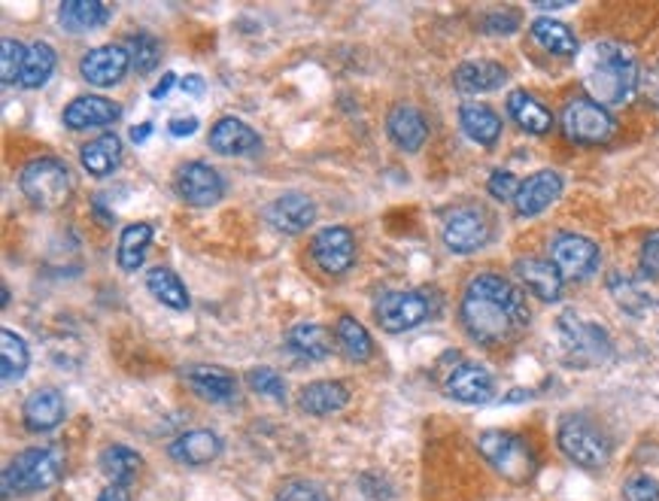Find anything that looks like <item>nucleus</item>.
Here are the masks:
<instances>
[{
  "label": "nucleus",
  "instance_id": "obj_21",
  "mask_svg": "<svg viewBox=\"0 0 659 501\" xmlns=\"http://www.w3.org/2000/svg\"><path fill=\"white\" fill-rule=\"evenodd\" d=\"M67 408H65V396L58 389H34L31 396L22 404V420H25L27 432H53L58 425L65 423Z\"/></svg>",
  "mask_w": 659,
  "mask_h": 501
},
{
  "label": "nucleus",
  "instance_id": "obj_40",
  "mask_svg": "<svg viewBox=\"0 0 659 501\" xmlns=\"http://www.w3.org/2000/svg\"><path fill=\"white\" fill-rule=\"evenodd\" d=\"M129 55H131V67L137 70V74H153L161 62V40H156L153 34H131L129 37Z\"/></svg>",
  "mask_w": 659,
  "mask_h": 501
},
{
  "label": "nucleus",
  "instance_id": "obj_14",
  "mask_svg": "<svg viewBox=\"0 0 659 501\" xmlns=\"http://www.w3.org/2000/svg\"><path fill=\"white\" fill-rule=\"evenodd\" d=\"M131 67V55L125 46L119 43H104V46H94L82 55L79 62V74L86 82L98 86V89H110L122 82V77L129 74Z\"/></svg>",
  "mask_w": 659,
  "mask_h": 501
},
{
  "label": "nucleus",
  "instance_id": "obj_41",
  "mask_svg": "<svg viewBox=\"0 0 659 501\" xmlns=\"http://www.w3.org/2000/svg\"><path fill=\"white\" fill-rule=\"evenodd\" d=\"M27 49L19 40L7 37L0 43V79L3 86H13L15 79H22V67H25Z\"/></svg>",
  "mask_w": 659,
  "mask_h": 501
},
{
  "label": "nucleus",
  "instance_id": "obj_43",
  "mask_svg": "<svg viewBox=\"0 0 659 501\" xmlns=\"http://www.w3.org/2000/svg\"><path fill=\"white\" fill-rule=\"evenodd\" d=\"M623 501H659V480L647 475H633L623 483Z\"/></svg>",
  "mask_w": 659,
  "mask_h": 501
},
{
  "label": "nucleus",
  "instance_id": "obj_24",
  "mask_svg": "<svg viewBox=\"0 0 659 501\" xmlns=\"http://www.w3.org/2000/svg\"><path fill=\"white\" fill-rule=\"evenodd\" d=\"M182 377L201 399L220 401V404L237 399V377L220 365H192L182 371Z\"/></svg>",
  "mask_w": 659,
  "mask_h": 501
},
{
  "label": "nucleus",
  "instance_id": "obj_48",
  "mask_svg": "<svg viewBox=\"0 0 659 501\" xmlns=\"http://www.w3.org/2000/svg\"><path fill=\"white\" fill-rule=\"evenodd\" d=\"M168 131L174 137H192L198 131V116H177L168 122Z\"/></svg>",
  "mask_w": 659,
  "mask_h": 501
},
{
  "label": "nucleus",
  "instance_id": "obj_39",
  "mask_svg": "<svg viewBox=\"0 0 659 501\" xmlns=\"http://www.w3.org/2000/svg\"><path fill=\"white\" fill-rule=\"evenodd\" d=\"M55 65H58V58H55V49L49 43H43L37 40L31 49H27L25 67H22V79H19V86L22 89H40V86H46L49 77L55 74Z\"/></svg>",
  "mask_w": 659,
  "mask_h": 501
},
{
  "label": "nucleus",
  "instance_id": "obj_26",
  "mask_svg": "<svg viewBox=\"0 0 659 501\" xmlns=\"http://www.w3.org/2000/svg\"><path fill=\"white\" fill-rule=\"evenodd\" d=\"M459 125L483 149H492L499 143V137H502V119H499V113L492 110L490 103H462L459 107Z\"/></svg>",
  "mask_w": 659,
  "mask_h": 501
},
{
  "label": "nucleus",
  "instance_id": "obj_9",
  "mask_svg": "<svg viewBox=\"0 0 659 501\" xmlns=\"http://www.w3.org/2000/svg\"><path fill=\"white\" fill-rule=\"evenodd\" d=\"M559 125H562V134L578 146H602L617 131V122L607 113V107L595 103L593 98H571L562 107Z\"/></svg>",
  "mask_w": 659,
  "mask_h": 501
},
{
  "label": "nucleus",
  "instance_id": "obj_16",
  "mask_svg": "<svg viewBox=\"0 0 659 501\" xmlns=\"http://www.w3.org/2000/svg\"><path fill=\"white\" fill-rule=\"evenodd\" d=\"M514 274L517 280L526 286V292L538 298V301H547L554 304L562 298V274L556 270V265L550 258H535V256H523L514 261Z\"/></svg>",
  "mask_w": 659,
  "mask_h": 501
},
{
  "label": "nucleus",
  "instance_id": "obj_45",
  "mask_svg": "<svg viewBox=\"0 0 659 501\" xmlns=\"http://www.w3.org/2000/svg\"><path fill=\"white\" fill-rule=\"evenodd\" d=\"M480 27H483L487 34H502V37H507V34H514L520 27V13L517 10H492V13H487L480 19Z\"/></svg>",
  "mask_w": 659,
  "mask_h": 501
},
{
  "label": "nucleus",
  "instance_id": "obj_25",
  "mask_svg": "<svg viewBox=\"0 0 659 501\" xmlns=\"http://www.w3.org/2000/svg\"><path fill=\"white\" fill-rule=\"evenodd\" d=\"M607 292L617 301V308L626 310L629 316H645L647 310L659 308V296H654L638 277L623 274V270H611L607 274Z\"/></svg>",
  "mask_w": 659,
  "mask_h": 501
},
{
  "label": "nucleus",
  "instance_id": "obj_2",
  "mask_svg": "<svg viewBox=\"0 0 659 501\" xmlns=\"http://www.w3.org/2000/svg\"><path fill=\"white\" fill-rule=\"evenodd\" d=\"M581 79L595 103L621 107L635 98L641 86V70L633 52L621 43H593L581 55Z\"/></svg>",
  "mask_w": 659,
  "mask_h": 501
},
{
  "label": "nucleus",
  "instance_id": "obj_38",
  "mask_svg": "<svg viewBox=\"0 0 659 501\" xmlns=\"http://www.w3.org/2000/svg\"><path fill=\"white\" fill-rule=\"evenodd\" d=\"M0 374H3V383H19L25 377L31 356H27V344L22 341V334L3 329L0 332Z\"/></svg>",
  "mask_w": 659,
  "mask_h": 501
},
{
  "label": "nucleus",
  "instance_id": "obj_44",
  "mask_svg": "<svg viewBox=\"0 0 659 501\" xmlns=\"http://www.w3.org/2000/svg\"><path fill=\"white\" fill-rule=\"evenodd\" d=\"M487 192L495 198V201H514L520 192V180L511 174V170H492L490 180H487Z\"/></svg>",
  "mask_w": 659,
  "mask_h": 501
},
{
  "label": "nucleus",
  "instance_id": "obj_42",
  "mask_svg": "<svg viewBox=\"0 0 659 501\" xmlns=\"http://www.w3.org/2000/svg\"><path fill=\"white\" fill-rule=\"evenodd\" d=\"M246 386L271 401H286V380L273 368H253L246 374Z\"/></svg>",
  "mask_w": 659,
  "mask_h": 501
},
{
  "label": "nucleus",
  "instance_id": "obj_51",
  "mask_svg": "<svg viewBox=\"0 0 659 501\" xmlns=\"http://www.w3.org/2000/svg\"><path fill=\"white\" fill-rule=\"evenodd\" d=\"M129 137H131V143H137V146L146 143L149 137H153V122H141V125H134Z\"/></svg>",
  "mask_w": 659,
  "mask_h": 501
},
{
  "label": "nucleus",
  "instance_id": "obj_12",
  "mask_svg": "<svg viewBox=\"0 0 659 501\" xmlns=\"http://www.w3.org/2000/svg\"><path fill=\"white\" fill-rule=\"evenodd\" d=\"M174 189L180 194V201L192 207H213L220 204L225 194V180L220 177L216 167H210L208 162H186L177 170Z\"/></svg>",
  "mask_w": 659,
  "mask_h": 501
},
{
  "label": "nucleus",
  "instance_id": "obj_6",
  "mask_svg": "<svg viewBox=\"0 0 659 501\" xmlns=\"http://www.w3.org/2000/svg\"><path fill=\"white\" fill-rule=\"evenodd\" d=\"M556 444L581 468H605L611 463V437L587 413H566L556 425Z\"/></svg>",
  "mask_w": 659,
  "mask_h": 501
},
{
  "label": "nucleus",
  "instance_id": "obj_49",
  "mask_svg": "<svg viewBox=\"0 0 659 501\" xmlns=\"http://www.w3.org/2000/svg\"><path fill=\"white\" fill-rule=\"evenodd\" d=\"M180 89L186 91L189 98H201V94H204V89H208V82L198 77V74H189V77L180 82Z\"/></svg>",
  "mask_w": 659,
  "mask_h": 501
},
{
  "label": "nucleus",
  "instance_id": "obj_28",
  "mask_svg": "<svg viewBox=\"0 0 659 501\" xmlns=\"http://www.w3.org/2000/svg\"><path fill=\"white\" fill-rule=\"evenodd\" d=\"M301 411L311 416H332V413L344 411L349 404V389L340 380H316V383L301 389Z\"/></svg>",
  "mask_w": 659,
  "mask_h": 501
},
{
  "label": "nucleus",
  "instance_id": "obj_1",
  "mask_svg": "<svg viewBox=\"0 0 659 501\" xmlns=\"http://www.w3.org/2000/svg\"><path fill=\"white\" fill-rule=\"evenodd\" d=\"M459 320L468 337H474L483 347H499L526 332L529 308L523 292L507 277L487 270L468 280L459 304Z\"/></svg>",
  "mask_w": 659,
  "mask_h": 501
},
{
  "label": "nucleus",
  "instance_id": "obj_22",
  "mask_svg": "<svg viewBox=\"0 0 659 501\" xmlns=\"http://www.w3.org/2000/svg\"><path fill=\"white\" fill-rule=\"evenodd\" d=\"M387 131L392 143L404 149V153H420L428 141V122L426 116L411 107V103H395L387 116Z\"/></svg>",
  "mask_w": 659,
  "mask_h": 501
},
{
  "label": "nucleus",
  "instance_id": "obj_36",
  "mask_svg": "<svg viewBox=\"0 0 659 501\" xmlns=\"http://www.w3.org/2000/svg\"><path fill=\"white\" fill-rule=\"evenodd\" d=\"M101 471L107 475V480L110 483H116V487H129L131 480H134V475L141 471V453H134L131 447H125V444H110V447H104L101 450Z\"/></svg>",
  "mask_w": 659,
  "mask_h": 501
},
{
  "label": "nucleus",
  "instance_id": "obj_17",
  "mask_svg": "<svg viewBox=\"0 0 659 501\" xmlns=\"http://www.w3.org/2000/svg\"><path fill=\"white\" fill-rule=\"evenodd\" d=\"M447 396L459 404H490L495 399V380L483 365L466 361L447 377Z\"/></svg>",
  "mask_w": 659,
  "mask_h": 501
},
{
  "label": "nucleus",
  "instance_id": "obj_7",
  "mask_svg": "<svg viewBox=\"0 0 659 501\" xmlns=\"http://www.w3.org/2000/svg\"><path fill=\"white\" fill-rule=\"evenodd\" d=\"M19 189L40 210H58V207H65L70 201L74 180H70V170H67L62 158L40 155V158H34V162H27L22 167Z\"/></svg>",
  "mask_w": 659,
  "mask_h": 501
},
{
  "label": "nucleus",
  "instance_id": "obj_4",
  "mask_svg": "<svg viewBox=\"0 0 659 501\" xmlns=\"http://www.w3.org/2000/svg\"><path fill=\"white\" fill-rule=\"evenodd\" d=\"M478 450L490 463L492 471H499L514 487L529 483L535 471H538V459H535V450L529 447V441L514 435V432H502V428L480 432Z\"/></svg>",
  "mask_w": 659,
  "mask_h": 501
},
{
  "label": "nucleus",
  "instance_id": "obj_11",
  "mask_svg": "<svg viewBox=\"0 0 659 501\" xmlns=\"http://www.w3.org/2000/svg\"><path fill=\"white\" fill-rule=\"evenodd\" d=\"M550 261L562 274V280H587L602 265L599 244L574 232H559L550 237Z\"/></svg>",
  "mask_w": 659,
  "mask_h": 501
},
{
  "label": "nucleus",
  "instance_id": "obj_29",
  "mask_svg": "<svg viewBox=\"0 0 659 501\" xmlns=\"http://www.w3.org/2000/svg\"><path fill=\"white\" fill-rule=\"evenodd\" d=\"M507 116L514 119L526 134H535V137H544L547 131L554 129V113L538 98H532L529 91L517 89L507 94Z\"/></svg>",
  "mask_w": 659,
  "mask_h": 501
},
{
  "label": "nucleus",
  "instance_id": "obj_3",
  "mask_svg": "<svg viewBox=\"0 0 659 501\" xmlns=\"http://www.w3.org/2000/svg\"><path fill=\"white\" fill-rule=\"evenodd\" d=\"M65 475V450L62 447H27L15 453L3 468V492H40L55 487Z\"/></svg>",
  "mask_w": 659,
  "mask_h": 501
},
{
  "label": "nucleus",
  "instance_id": "obj_8",
  "mask_svg": "<svg viewBox=\"0 0 659 501\" xmlns=\"http://www.w3.org/2000/svg\"><path fill=\"white\" fill-rule=\"evenodd\" d=\"M432 313H435V298L426 296L423 289H392L377 298L375 304L377 325L387 334L411 332L432 320Z\"/></svg>",
  "mask_w": 659,
  "mask_h": 501
},
{
  "label": "nucleus",
  "instance_id": "obj_35",
  "mask_svg": "<svg viewBox=\"0 0 659 501\" xmlns=\"http://www.w3.org/2000/svg\"><path fill=\"white\" fill-rule=\"evenodd\" d=\"M146 289L153 292L156 301H161L165 308L170 310H189V289L182 283L180 277H177V270L165 268V265H158V268H149L146 274Z\"/></svg>",
  "mask_w": 659,
  "mask_h": 501
},
{
  "label": "nucleus",
  "instance_id": "obj_15",
  "mask_svg": "<svg viewBox=\"0 0 659 501\" xmlns=\"http://www.w3.org/2000/svg\"><path fill=\"white\" fill-rule=\"evenodd\" d=\"M562 194V177L554 167H544V170H535L532 177L520 182V192L514 198V210H517L520 219H535L541 216L544 210L550 204L559 201Z\"/></svg>",
  "mask_w": 659,
  "mask_h": 501
},
{
  "label": "nucleus",
  "instance_id": "obj_32",
  "mask_svg": "<svg viewBox=\"0 0 659 501\" xmlns=\"http://www.w3.org/2000/svg\"><path fill=\"white\" fill-rule=\"evenodd\" d=\"M110 15H113V10L98 3V0H67L58 10V22L67 34H86V31L107 25Z\"/></svg>",
  "mask_w": 659,
  "mask_h": 501
},
{
  "label": "nucleus",
  "instance_id": "obj_54",
  "mask_svg": "<svg viewBox=\"0 0 659 501\" xmlns=\"http://www.w3.org/2000/svg\"><path fill=\"white\" fill-rule=\"evenodd\" d=\"M523 399H529V392L526 389H520V392H511V396H504V404H511V401H523Z\"/></svg>",
  "mask_w": 659,
  "mask_h": 501
},
{
  "label": "nucleus",
  "instance_id": "obj_47",
  "mask_svg": "<svg viewBox=\"0 0 659 501\" xmlns=\"http://www.w3.org/2000/svg\"><path fill=\"white\" fill-rule=\"evenodd\" d=\"M273 501H325V499L316 483L298 480V483H289L286 489H280V496H277Z\"/></svg>",
  "mask_w": 659,
  "mask_h": 501
},
{
  "label": "nucleus",
  "instance_id": "obj_37",
  "mask_svg": "<svg viewBox=\"0 0 659 501\" xmlns=\"http://www.w3.org/2000/svg\"><path fill=\"white\" fill-rule=\"evenodd\" d=\"M153 237H156V229L149 225V222H134L129 225L122 237H119V268L122 270H137L143 265V258H146V249L153 244Z\"/></svg>",
  "mask_w": 659,
  "mask_h": 501
},
{
  "label": "nucleus",
  "instance_id": "obj_50",
  "mask_svg": "<svg viewBox=\"0 0 659 501\" xmlns=\"http://www.w3.org/2000/svg\"><path fill=\"white\" fill-rule=\"evenodd\" d=\"M98 501H131L129 489L125 487H116V483H110V487L98 496Z\"/></svg>",
  "mask_w": 659,
  "mask_h": 501
},
{
  "label": "nucleus",
  "instance_id": "obj_52",
  "mask_svg": "<svg viewBox=\"0 0 659 501\" xmlns=\"http://www.w3.org/2000/svg\"><path fill=\"white\" fill-rule=\"evenodd\" d=\"M174 86H177V74H165V77H161V82H158L156 89H153V98H156V101L168 98V91L174 89Z\"/></svg>",
  "mask_w": 659,
  "mask_h": 501
},
{
  "label": "nucleus",
  "instance_id": "obj_23",
  "mask_svg": "<svg viewBox=\"0 0 659 501\" xmlns=\"http://www.w3.org/2000/svg\"><path fill=\"white\" fill-rule=\"evenodd\" d=\"M507 82V67L490 58H474V62H462L453 70V86L462 94H487V91H499Z\"/></svg>",
  "mask_w": 659,
  "mask_h": 501
},
{
  "label": "nucleus",
  "instance_id": "obj_10",
  "mask_svg": "<svg viewBox=\"0 0 659 501\" xmlns=\"http://www.w3.org/2000/svg\"><path fill=\"white\" fill-rule=\"evenodd\" d=\"M444 246L456 256H471L492 241V219L480 207H456L450 216L444 219Z\"/></svg>",
  "mask_w": 659,
  "mask_h": 501
},
{
  "label": "nucleus",
  "instance_id": "obj_33",
  "mask_svg": "<svg viewBox=\"0 0 659 501\" xmlns=\"http://www.w3.org/2000/svg\"><path fill=\"white\" fill-rule=\"evenodd\" d=\"M532 37L535 43H541L544 49L550 52V55H559V58H574L578 52H581V43L574 37V31H571L566 22H559V19H535L532 22Z\"/></svg>",
  "mask_w": 659,
  "mask_h": 501
},
{
  "label": "nucleus",
  "instance_id": "obj_34",
  "mask_svg": "<svg viewBox=\"0 0 659 501\" xmlns=\"http://www.w3.org/2000/svg\"><path fill=\"white\" fill-rule=\"evenodd\" d=\"M335 341L337 347H340V353H344L349 361H356V365H362V361H368L375 356V341H371L368 329H365L356 316H340V320H337Z\"/></svg>",
  "mask_w": 659,
  "mask_h": 501
},
{
  "label": "nucleus",
  "instance_id": "obj_19",
  "mask_svg": "<svg viewBox=\"0 0 659 501\" xmlns=\"http://www.w3.org/2000/svg\"><path fill=\"white\" fill-rule=\"evenodd\" d=\"M210 149L225 158H237V155H253L261 149L259 131H253L244 119L222 116L213 129H210Z\"/></svg>",
  "mask_w": 659,
  "mask_h": 501
},
{
  "label": "nucleus",
  "instance_id": "obj_27",
  "mask_svg": "<svg viewBox=\"0 0 659 501\" xmlns=\"http://www.w3.org/2000/svg\"><path fill=\"white\" fill-rule=\"evenodd\" d=\"M170 459H177L182 465H208L213 459H220L222 437L210 428H192L180 435L170 444Z\"/></svg>",
  "mask_w": 659,
  "mask_h": 501
},
{
  "label": "nucleus",
  "instance_id": "obj_18",
  "mask_svg": "<svg viewBox=\"0 0 659 501\" xmlns=\"http://www.w3.org/2000/svg\"><path fill=\"white\" fill-rule=\"evenodd\" d=\"M119 119H122V107L110 101V98H101V94L74 98V101L65 107V113H62V122H65L70 131L107 129V125H113Z\"/></svg>",
  "mask_w": 659,
  "mask_h": 501
},
{
  "label": "nucleus",
  "instance_id": "obj_5",
  "mask_svg": "<svg viewBox=\"0 0 659 501\" xmlns=\"http://www.w3.org/2000/svg\"><path fill=\"white\" fill-rule=\"evenodd\" d=\"M556 332L569 368H599L614 356L611 334L599 322L581 320L578 313H562L556 320Z\"/></svg>",
  "mask_w": 659,
  "mask_h": 501
},
{
  "label": "nucleus",
  "instance_id": "obj_31",
  "mask_svg": "<svg viewBox=\"0 0 659 501\" xmlns=\"http://www.w3.org/2000/svg\"><path fill=\"white\" fill-rule=\"evenodd\" d=\"M79 165L89 170L91 177H110L122 165V141L113 131L89 141L79 149Z\"/></svg>",
  "mask_w": 659,
  "mask_h": 501
},
{
  "label": "nucleus",
  "instance_id": "obj_30",
  "mask_svg": "<svg viewBox=\"0 0 659 501\" xmlns=\"http://www.w3.org/2000/svg\"><path fill=\"white\" fill-rule=\"evenodd\" d=\"M286 347L295 353L298 359L323 361L332 356V332L316 322H301L286 334Z\"/></svg>",
  "mask_w": 659,
  "mask_h": 501
},
{
  "label": "nucleus",
  "instance_id": "obj_46",
  "mask_svg": "<svg viewBox=\"0 0 659 501\" xmlns=\"http://www.w3.org/2000/svg\"><path fill=\"white\" fill-rule=\"evenodd\" d=\"M638 268L647 280H659V232H650L638 249Z\"/></svg>",
  "mask_w": 659,
  "mask_h": 501
},
{
  "label": "nucleus",
  "instance_id": "obj_13",
  "mask_svg": "<svg viewBox=\"0 0 659 501\" xmlns=\"http://www.w3.org/2000/svg\"><path fill=\"white\" fill-rule=\"evenodd\" d=\"M311 258L316 268L328 277H340L356 261V237L344 225H328L313 237Z\"/></svg>",
  "mask_w": 659,
  "mask_h": 501
},
{
  "label": "nucleus",
  "instance_id": "obj_53",
  "mask_svg": "<svg viewBox=\"0 0 659 501\" xmlns=\"http://www.w3.org/2000/svg\"><path fill=\"white\" fill-rule=\"evenodd\" d=\"M647 94H650V101L659 107V62L654 65V70L647 74Z\"/></svg>",
  "mask_w": 659,
  "mask_h": 501
},
{
  "label": "nucleus",
  "instance_id": "obj_20",
  "mask_svg": "<svg viewBox=\"0 0 659 501\" xmlns=\"http://www.w3.org/2000/svg\"><path fill=\"white\" fill-rule=\"evenodd\" d=\"M265 219L271 222L277 232L301 234V232H308V229L313 225V219H316V204H313L308 194H301V192L280 194L277 201L268 204V210H265Z\"/></svg>",
  "mask_w": 659,
  "mask_h": 501
}]
</instances>
